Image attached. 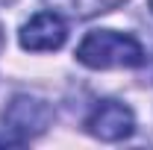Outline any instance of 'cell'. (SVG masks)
Listing matches in <instances>:
<instances>
[{"label": "cell", "instance_id": "obj_1", "mask_svg": "<svg viewBox=\"0 0 153 150\" xmlns=\"http://www.w3.org/2000/svg\"><path fill=\"white\" fill-rule=\"evenodd\" d=\"M76 59L85 68L106 71V68H138L144 62V47L133 36L115 30H94L79 41Z\"/></svg>", "mask_w": 153, "mask_h": 150}, {"label": "cell", "instance_id": "obj_2", "mask_svg": "<svg viewBox=\"0 0 153 150\" xmlns=\"http://www.w3.org/2000/svg\"><path fill=\"white\" fill-rule=\"evenodd\" d=\"M53 121V109L38 100V97H30V94H18L12 97V103L6 106L3 112V124H6V132H12L21 144L36 138L50 127Z\"/></svg>", "mask_w": 153, "mask_h": 150}, {"label": "cell", "instance_id": "obj_3", "mask_svg": "<svg viewBox=\"0 0 153 150\" xmlns=\"http://www.w3.org/2000/svg\"><path fill=\"white\" fill-rule=\"evenodd\" d=\"M85 130L91 132L100 141H121V138H130L135 130V115L130 106H124L121 100H100L88 121H85Z\"/></svg>", "mask_w": 153, "mask_h": 150}, {"label": "cell", "instance_id": "obj_4", "mask_svg": "<svg viewBox=\"0 0 153 150\" xmlns=\"http://www.w3.org/2000/svg\"><path fill=\"white\" fill-rule=\"evenodd\" d=\"M21 47L44 53V50H59L68 38V24L59 18L56 12H38L21 27Z\"/></svg>", "mask_w": 153, "mask_h": 150}, {"label": "cell", "instance_id": "obj_5", "mask_svg": "<svg viewBox=\"0 0 153 150\" xmlns=\"http://www.w3.org/2000/svg\"><path fill=\"white\" fill-rule=\"evenodd\" d=\"M53 9L71 15V18H91L100 12H109L115 6H121L124 0H47Z\"/></svg>", "mask_w": 153, "mask_h": 150}, {"label": "cell", "instance_id": "obj_6", "mask_svg": "<svg viewBox=\"0 0 153 150\" xmlns=\"http://www.w3.org/2000/svg\"><path fill=\"white\" fill-rule=\"evenodd\" d=\"M3 144H21V141L12 135V132H3V135H0V147H3Z\"/></svg>", "mask_w": 153, "mask_h": 150}, {"label": "cell", "instance_id": "obj_7", "mask_svg": "<svg viewBox=\"0 0 153 150\" xmlns=\"http://www.w3.org/2000/svg\"><path fill=\"white\" fill-rule=\"evenodd\" d=\"M150 9H153V0H150Z\"/></svg>", "mask_w": 153, "mask_h": 150}]
</instances>
